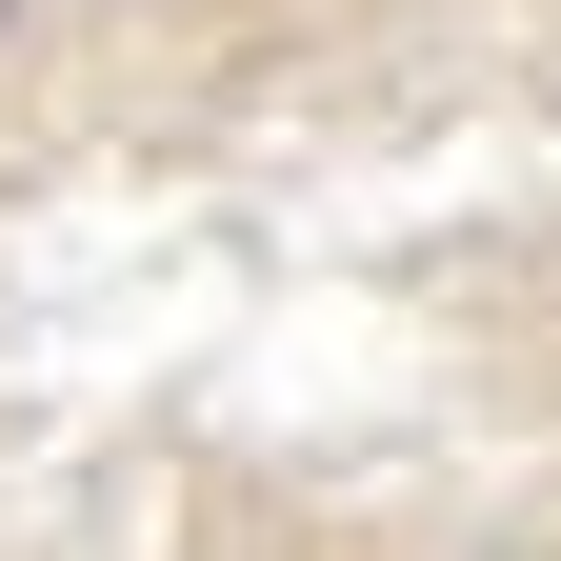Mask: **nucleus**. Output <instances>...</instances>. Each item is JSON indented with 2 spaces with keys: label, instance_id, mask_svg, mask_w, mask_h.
<instances>
[{
  "label": "nucleus",
  "instance_id": "f257e3e1",
  "mask_svg": "<svg viewBox=\"0 0 561 561\" xmlns=\"http://www.w3.org/2000/svg\"><path fill=\"white\" fill-rule=\"evenodd\" d=\"M0 41H21V0H0Z\"/></svg>",
  "mask_w": 561,
  "mask_h": 561
}]
</instances>
